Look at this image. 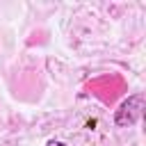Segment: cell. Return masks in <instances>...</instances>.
Masks as SVG:
<instances>
[{"label": "cell", "mask_w": 146, "mask_h": 146, "mask_svg": "<svg viewBox=\"0 0 146 146\" xmlns=\"http://www.w3.org/2000/svg\"><path fill=\"white\" fill-rule=\"evenodd\" d=\"M144 107H146V100H144L141 94L128 96V98L119 105V110H116V114H114V125H116V128H130V125H135V123L144 116Z\"/></svg>", "instance_id": "cell-1"}, {"label": "cell", "mask_w": 146, "mask_h": 146, "mask_svg": "<svg viewBox=\"0 0 146 146\" xmlns=\"http://www.w3.org/2000/svg\"><path fill=\"white\" fill-rule=\"evenodd\" d=\"M48 146H66L64 141H48Z\"/></svg>", "instance_id": "cell-2"}]
</instances>
